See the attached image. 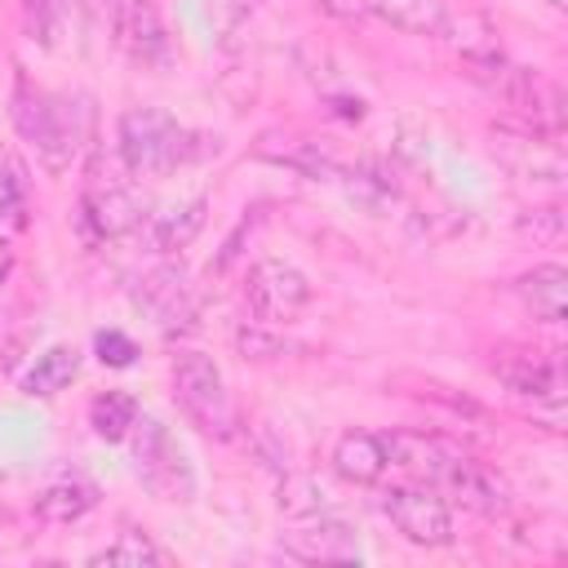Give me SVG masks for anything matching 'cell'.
Returning <instances> with one entry per match:
<instances>
[{
    "mask_svg": "<svg viewBox=\"0 0 568 568\" xmlns=\"http://www.w3.org/2000/svg\"><path fill=\"white\" fill-rule=\"evenodd\" d=\"M71 27V0H27V31L44 49H58Z\"/></svg>",
    "mask_w": 568,
    "mask_h": 568,
    "instance_id": "22",
    "label": "cell"
},
{
    "mask_svg": "<svg viewBox=\"0 0 568 568\" xmlns=\"http://www.w3.org/2000/svg\"><path fill=\"white\" fill-rule=\"evenodd\" d=\"M532 240L559 244V240H564V213H559V209H541V213H532Z\"/></svg>",
    "mask_w": 568,
    "mask_h": 568,
    "instance_id": "25",
    "label": "cell"
},
{
    "mask_svg": "<svg viewBox=\"0 0 568 568\" xmlns=\"http://www.w3.org/2000/svg\"><path fill=\"white\" fill-rule=\"evenodd\" d=\"M550 9H568V0H550Z\"/></svg>",
    "mask_w": 568,
    "mask_h": 568,
    "instance_id": "27",
    "label": "cell"
},
{
    "mask_svg": "<svg viewBox=\"0 0 568 568\" xmlns=\"http://www.w3.org/2000/svg\"><path fill=\"white\" fill-rule=\"evenodd\" d=\"M430 488H435L444 501H457V506L479 510V515H501V510L510 506V488L501 484V475H493L484 462L466 457L462 448H453V453L439 462Z\"/></svg>",
    "mask_w": 568,
    "mask_h": 568,
    "instance_id": "7",
    "label": "cell"
},
{
    "mask_svg": "<svg viewBox=\"0 0 568 568\" xmlns=\"http://www.w3.org/2000/svg\"><path fill=\"white\" fill-rule=\"evenodd\" d=\"M0 217H4V222H13V226H22V222H27L22 182H18V173H13V164H9V160H0Z\"/></svg>",
    "mask_w": 568,
    "mask_h": 568,
    "instance_id": "24",
    "label": "cell"
},
{
    "mask_svg": "<svg viewBox=\"0 0 568 568\" xmlns=\"http://www.w3.org/2000/svg\"><path fill=\"white\" fill-rule=\"evenodd\" d=\"M129 435H133V470H138L142 488L160 501H191L195 466H191L186 444L160 417H138Z\"/></svg>",
    "mask_w": 568,
    "mask_h": 568,
    "instance_id": "3",
    "label": "cell"
},
{
    "mask_svg": "<svg viewBox=\"0 0 568 568\" xmlns=\"http://www.w3.org/2000/svg\"><path fill=\"white\" fill-rule=\"evenodd\" d=\"M13 124L36 146V155H40V164L49 173H67L71 169V160L80 151V129H75L71 98L18 80V89H13Z\"/></svg>",
    "mask_w": 568,
    "mask_h": 568,
    "instance_id": "2",
    "label": "cell"
},
{
    "mask_svg": "<svg viewBox=\"0 0 568 568\" xmlns=\"http://www.w3.org/2000/svg\"><path fill=\"white\" fill-rule=\"evenodd\" d=\"M488 67L497 71V75L488 80L493 93H497L506 106H515V111L532 124V133L559 138V129H564V93H559V84H550L546 75H537V71H528V67H506L501 58L488 62Z\"/></svg>",
    "mask_w": 568,
    "mask_h": 568,
    "instance_id": "5",
    "label": "cell"
},
{
    "mask_svg": "<svg viewBox=\"0 0 568 568\" xmlns=\"http://www.w3.org/2000/svg\"><path fill=\"white\" fill-rule=\"evenodd\" d=\"M515 293L524 302V311L541 324H564V311H568V271L559 262H541L532 271H524L515 280Z\"/></svg>",
    "mask_w": 568,
    "mask_h": 568,
    "instance_id": "13",
    "label": "cell"
},
{
    "mask_svg": "<svg viewBox=\"0 0 568 568\" xmlns=\"http://www.w3.org/2000/svg\"><path fill=\"white\" fill-rule=\"evenodd\" d=\"M204 213H209V200H204V195H195V200H186V204H178V209H169V213H155L151 226H146L151 248H155V253H178V248H186V244L200 235Z\"/></svg>",
    "mask_w": 568,
    "mask_h": 568,
    "instance_id": "18",
    "label": "cell"
},
{
    "mask_svg": "<svg viewBox=\"0 0 568 568\" xmlns=\"http://www.w3.org/2000/svg\"><path fill=\"white\" fill-rule=\"evenodd\" d=\"M248 306L262 324H280V320H297L311 302V280L293 266V262H280V257H262L253 271H248Z\"/></svg>",
    "mask_w": 568,
    "mask_h": 568,
    "instance_id": "8",
    "label": "cell"
},
{
    "mask_svg": "<svg viewBox=\"0 0 568 568\" xmlns=\"http://www.w3.org/2000/svg\"><path fill=\"white\" fill-rule=\"evenodd\" d=\"M382 515L413 546H448L453 541V506L430 484H399L382 493Z\"/></svg>",
    "mask_w": 568,
    "mask_h": 568,
    "instance_id": "6",
    "label": "cell"
},
{
    "mask_svg": "<svg viewBox=\"0 0 568 568\" xmlns=\"http://www.w3.org/2000/svg\"><path fill=\"white\" fill-rule=\"evenodd\" d=\"M133 422H138V399L129 390H102L89 404V426H93L98 439H111V444L115 439H129Z\"/></svg>",
    "mask_w": 568,
    "mask_h": 568,
    "instance_id": "20",
    "label": "cell"
},
{
    "mask_svg": "<svg viewBox=\"0 0 568 568\" xmlns=\"http://www.w3.org/2000/svg\"><path fill=\"white\" fill-rule=\"evenodd\" d=\"M115 146L129 173H173L209 151V138L191 133L160 106H129L115 124Z\"/></svg>",
    "mask_w": 568,
    "mask_h": 568,
    "instance_id": "1",
    "label": "cell"
},
{
    "mask_svg": "<svg viewBox=\"0 0 568 568\" xmlns=\"http://www.w3.org/2000/svg\"><path fill=\"white\" fill-rule=\"evenodd\" d=\"M390 457H386V444L382 435L373 430H342L337 444H333V470L346 479V484H377L386 475Z\"/></svg>",
    "mask_w": 568,
    "mask_h": 568,
    "instance_id": "14",
    "label": "cell"
},
{
    "mask_svg": "<svg viewBox=\"0 0 568 568\" xmlns=\"http://www.w3.org/2000/svg\"><path fill=\"white\" fill-rule=\"evenodd\" d=\"M80 217L84 226L98 235V240H111V235H124L142 222V209L133 200V191L120 182V178H102L93 173L84 195H80Z\"/></svg>",
    "mask_w": 568,
    "mask_h": 568,
    "instance_id": "11",
    "label": "cell"
},
{
    "mask_svg": "<svg viewBox=\"0 0 568 568\" xmlns=\"http://www.w3.org/2000/svg\"><path fill=\"white\" fill-rule=\"evenodd\" d=\"M120 40L138 62H164L169 53V31L160 22L155 0H124L120 9Z\"/></svg>",
    "mask_w": 568,
    "mask_h": 568,
    "instance_id": "16",
    "label": "cell"
},
{
    "mask_svg": "<svg viewBox=\"0 0 568 568\" xmlns=\"http://www.w3.org/2000/svg\"><path fill=\"white\" fill-rule=\"evenodd\" d=\"M138 302L155 315V324H160L164 333H186V328L195 324V315H200V293H195L191 275H186L178 262L155 266V271L142 280Z\"/></svg>",
    "mask_w": 568,
    "mask_h": 568,
    "instance_id": "10",
    "label": "cell"
},
{
    "mask_svg": "<svg viewBox=\"0 0 568 568\" xmlns=\"http://www.w3.org/2000/svg\"><path fill=\"white\" fill-rule=\"evenodd\" d=\"M493 373L506 382L510 395L559 408V395H564V368H559L550 355H541V351H515V355L497 359Z\"/></svg>",
    "mask_w": 568,
    "mask_h": 568,
    "instance_id": "12",
    "label": "cell"
},
{
    "mask_svg": "<svg viewBox=\"0 0 568 568\" xmlns=\"http://www.w3.org/2000/svg\"><path fill=\"white\" fill-rule=\"evenodd\" d=\"M93 351H98V359L111 364V368H129V364L138 359V342H133L129 333H120V328H102V333L93 337Z\"/></svg>",
    "mask_w": 568,
    "mask_h": 568,
    "instance_id": "23",
    "label": "cell"
},
{
    "mask_svg": "<svg viewBox=\"0 0 568 568\" xmlns=\"http://www.w3.org/2000/svg\"><path fill=\"white\" fill-rule=\"evenodd\" d=\"M13 262H18L13 244H9V240H0V288L9 284V275H13Z\"/></svg>",
    "mask_w": 568,
    "mask_h": 568,
    "instance_id": "26",
    "label": "cell"
},
{
    "mask_svg": "<svg viewBox=\"0 0 568 568\" xmlns=\"http://www.w3.org/2000/svg\"><path fill=\"white\" fill-rule=\"evenodd\" d=\"M280 546L293 559H302V564H351V559H359V537L337 515H306V519H297L280 537Z\"/></svg>",
    "mask_w": 568,
    "mask_h": 568,
    "instance_id": "9",
    "label": "cell"
},
{
    "mask_svg": "<svg viewBox=\"0 0 568 568\" xmlns=\"http://www.w3.org/2000/svg\"><path fill=\"white\" fill-rule=\"evenodd\" d=\"M173 395H178V404H182V413L200 426V430H209V435H217V439H231L235 435V404H231V390H226V382H222V368L213 364V355H204V351H182L178 359H173Z\"/></svg>",
    "mask_w": 568,
    "mask_h": 568,
    "instance_id": "4",
    "label": "cell"
},
{
    "mask_svg": "<svg viewBox=\"0 0 568 568\" xmlns=\"http://www.w3.org/2000/svg\"><path fill=\"white\" fill-rule=\"evenodd\" d=\"M355 4L408 36H448L453 31V13L444 0H355Z\"/></svg>",
    "mask_w": 568,
    "mask_h": 568,
    "instance_id": "15",
    "label": "cell"
},
{
    "mask_svg": "<svg viewBox=\"0 0 568 568\" xmlns=\"http://www.w3.org/2000/svg\"><path fill=\"white\" fill-rule=\"evenodd\" d=\"M89 564H133V568L155 564V568H169L173 555L164 546H155L146 532H120L111 546H102L98 555H89Z\"/></svg>",
    "mask_w": 568,
    "mask_h": 568,
    "instance_id": "21",
    "label": "cell"
},
{
    "mask_svg": "<svg viewBox=\"0 0 568 568\" xmlns=\"http://www.w3.org/2000/svg\"><path fill=\"white\" fill-rule=\"evenodd\" d=\"M75 373H80V351L75 346H49L31 368H27V377H22V390L27 395H58V390H67L71 382H75Z\"/></svg>",
    "mask_w": 568,
    "mask_h": 568,
    "instance_id": "19",
    "label": "cell"
},
{
    "mask_svg": "<svg viewBox=\"0 0 568 568\" xmlns=\"http://www.w3.org/2000/svg\"><path fill=\"white\" fill-rule=\"evenodd\" d=\"M98 506V488L89 479H53L36 493V519L40 524H75Z\"/></svg>",
    "mask_w": 568,
    "mask_h": 568,
    "instance_id": "17",
    "label": "cell"
}]
</instances>
